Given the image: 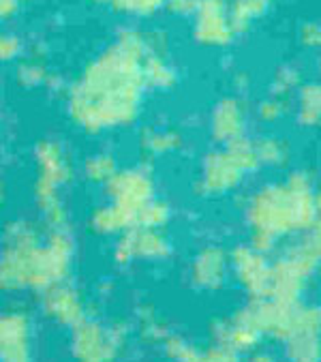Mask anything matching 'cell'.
<instances>
[{
    "mask_svg": "<svg viewBox=\"0 0 321 362\" xmlns=\"http://www.w3.org/2000/svg\"><path fill=\"white\" fill-rule=\"evenodd\" d=\"M176 146V137L168 131H154L144 137V151L152 157L165 155Z\"/></svg>",
    "mask_w": 321,
    "mask_h": 362,
    "instance_id": "2e32d148",
    "label": "cell"
},
{
    "mask_svg": "<svg viewBox=\"0 0 321 362\" xmlns=\"http://www.w3.org/2000/svg\"><path fill=\"white\" fill-rule=\"evenodd\" d=\"M257 153L247 144H233L225 153H216L206 159L202 185L208 193H225L238 182L243 176L257 165Z\"/></svg>",
    "mask_w": 321,
    "mask_h": 362,
    "instance_id": "5b68a950",
    "label": "cell"
},
{
    "mask_svg": "<svg viewBox=\"0 0 321 362\" xmlns=\"http://www.w3.org/2000/svg\"><path fill=\"white\" fill-rule=\"evenodd\" d=\"M0 362H33V328L24 313H0Z\"/></svg>",
    "mask_w": 321,
    "mask_h": 362,
    "instance_id": "ba28073f",
    "label": "cell"
},
{
    "mask_svg": "<svg viewBox=\"0 0 321 362\" xmlns=\"http://www.w3.org/2000/svg\"><path fill=\"white\" fill-rule=\"evenodd\" d=\"M20 52H22V43L18 37L0 35V60H13L16 56H20Z\"/></svg>",
    "mask_w": 321,
    "mask_h": 362,
    "instance_id": "ac0fdd59",
    "label": "cell"
},
{
    "mask_svg": "<svg viewBox=\"0 0 321 362\" xmlns=\"http://www.w3.org/2000/svg\"><path fill=\"white\" fill-rule=\"evenodd\" d=\"M233 266L251 292H264L270 287L272 281V270L266 266V259L262 257V251L257 249H238L233 255Z\"/></svg>",
    "mask_w": 321,
    "mask_h": 362,
    "instance_id": "30bf717a",
    "label": "cell"
},
{
    "mask_svg": "<svg viewBox=\"0 0 321 362\" xmlns=\"http://www.w3.org/2000/svg\"><path fill=\"white\" fill-rule=\"evenodd\" d=\"M170 219V206L160 199H152L137 216V228H150L160 230Z\"/></svg>",
    "mask_w": 321,
    "mask_h": 362,
    "instance_id": "5bb4252c",
    "label": "cell"
},
{
    "mask_svg": "<svg viewBox=\"0 0 321 362\" xmlns=\"http://www.w3.org/2000/svg\"><path fill=\"white\" fill-rule=\"evenodd\" d=\"M238 131H240V116L231 107L218 112V116L214 118V133H216V137L225 139V141H233L238 137Z\"/></svg>",
    "mask_w": 321,
    "mask_h": 362,
    "instance_id": "9a60e30c",
    "label": "cell"
},
{
    "mask_svg": "<svg viewBox=\"0 0 321 362\" xmlns=\"http://www.w3.org/2000/svg\"><path fill=\"white\" fill-rule=\"evenodd\" d=\"M43 311L45 315L66 328H75L86 320V305L82 294L66 283H58L43 292Z\"/></svg>",
    "mask_w": 321,
    "mask_h": 362,
    "instance_id": "9c48e42d",
    "label": "cell"
},
{
    "mask_svg": "<svg viewBox=\"0 0 321 362\" xmlns=\"http://www.w3.org/2000/svg\"><path fill=\"white\" fill-rule=\"evenodd\" d=\"M45 78V69L39 62H26L20 66V80L26 84H39Z\"/></svg>",
    "mask_w": 321,
    "mask_h": 362,
    "instance_id": "d6986e66",
    "label": "cell"
},
{
    "mask_svg": "<svg viewBox=\"0 0 321 362\" xmlns=\"http://www.w3.org/2000/svg\"><path fill=\"white\" fill-rule=\"evenodd\" d=\"M160 5V0H116L114 7L118 11H127V13H135V16H146L150 11H154Z\"/></svg>",
    "mask_w": 321,
    "mask_h": 362,
    "instance_id": "e0dca14e",
    "label": "cell"
},
{
    "mask_svg": "<svg viewBox=\"0 0 321 362\" xmlns=\"http://www.w3.org/2000/svg\"><path fill=\"white\" fill-rule=\"evenodd\" d=\"M7 199V187H5V182L0 180V206H3V202Z\"/></svg>",
    "mask_w": 321,
    "mask_h": 362,
    "instance_id": "44dd1931",
    "label": "cell"
},
{
    "mask_svg": "<svg viewBox=\"0 0 321 362\" xmlns=\"http://www.w3.org/2000/svg\"><path fill=\"white\" fill-rule=\"evenodd\" d=\"M124 347V330L120 326H103L84 320L71 328V356L75 362H114Z\"/></svg>",
    "mask_w": 321,
    "mask_h": 362,
    "instance_id": "277c9868",
    "label": "cell"
},
{
    "mask_svg": "<svg viewBox=\"0 0 321 362\" xmlns=\"http://www.w3.org/2000/svg\"><path fill=\"white\" fill-rule=\"evenodd\" d=\"M225 255L218 249H206L193 262V279L197 285L216 287L225 279Z\"/></svg>",
    "mask_w": 321,
    "mask_h": 362,
    "instance_id": "7c38bea8",
    "label": "cell"
},
{
    "mask_svg": "<svg viewBox=\"0 0 321 362\" xmlns=\"http://www.w3.org/2000/svg\"><path fill=\"white\" fill-rule=\"evenodd\" d=\"M91 228L103 236H120V234L129 232L131 228H135V219L131 214H127L124 210H120L118 206L105 204L93 212Z\"/></svg>",
    "mask_w": 321,
    "mask_h": 362,
    "instance_id": "8fae6325",
    "label": "cell"
},
{
    "mask_svg": "<svg viewBox=\"0 0 321 362\" xmlns=\"http://www.w3.org/2000/svg\"><path fill=\"white\" fill-rule=\"evenodd\" d=\"M75 240L66 226L47 228L45 238L26 223L5 230L0 249V289L3 292H45L64 283L73 266Z\"/></svg>",
    "mask_w": 321,
    "mask_h": 362,
    "instance_id": "7a4b0ae2",
    "label": "cell"
},
{
    "mask_svg": "<svg viewBox=\"0 0 321 362\" xmlns=\"http://www.w3.org/2000/svg\"><path fill=\"white\" fill-rule=\"evenodd\" d=\"M144 39L127 33L88 64L69 93V114L75 124L88 133H101L135 120L144 86Z\"/></svg>",
    "mask_w": 321,
    "mask_h": 362,
    "instance_id": "6da1fadb",
    "label": "cell"
},
{
    "mask_svg": "<svg viewBox=\"0 0 321 362\" xmlns=\"http://www.w3.org/2000/svg\"><path fill=\"white\" fill-rule=\"evenodd\" d=\"M170 253V240L158 230L131 228L120 234L114 247V257L118 264H131L135 259H160Z\"/></svg>",
    "mask_w": 321,
    "mask_h": 362,
    "instance_id": "52a82bcc",
    "label": "cell"
},
{
    "mask_svg": "<svg viewBox=\"0 0 321 362\" xmlns=\"http://www.w3.org/2000/svg\"><path fill=\"white\" fill-rule=\"evenodd\" d=\"M118 172V163L112 155L107 153H101V155H95L91 157L86 163H84V174L88 180L97 182V185H107L114 174Z\"/></svg>",
    "mask_w": 321,
    "mask_h": 362,
    "instance_id": "4fadbf2b",
    "label": "cell"
},
{
    "mask_svg": "<svg viewBox=\"0 0 321 362\" xmlns=\"http://www.w3.org/2000/svg\"><path fill=\"white\" fill-rule=\"evenodd\" d=\"M37 178L35 199L47 228L66 226V210L62 204V191L73 178V163L58 141L45 139L35 151Z\"/></svg>",
    "mask_w": 321,
    "mask_h": 362,
    "instance_id": "3957f363",
    "label": "cell"
},
{
    "mask_svg": "<svg viewBox=\"0 0 321 362\" xmlns=\"http://www.w3.org/2000/svg\"><path fill=\"white\" fill-rule=\"evenodd\" d=\"M105 193L110 197V204L133 216L137 228L139 212L154 199V180L144 168L118 170L114 178L105 185Z\"/></svg>",
    "mask_w": 321,
    "mask_h": 362,
    "instance_id": "8992f818",
    "label": "cell"
},
{
    "mask_svg": "<svg viewBox=\"0 0 321 362\" xmlns=\"http://www.w3.org/2000/svg\"><path fill=\"white\" fill-rule=\"evenodd\" d=\"M99 3H110V5H114V3H116V0H99Z\"/></svg>",
    "mask_w": 321,
    "mask_h": 362,
    "instance_id": "7402d4cb",
    "label": "cell"
},
{
    "mask_svg": "<svg viewBox=\"0 0 321 362\" xmlns=\"http://www.w3.org/2000/svg\"><path fill=\"white\" fill-rule=\"evenodd\" d=\"M18 9V0H0V22L11 18Z\"/></svg>",
    "mask_w": 321,
    "mask_h": 362,
    "instance_id": "ffe728a7",
    "label": "cell"
}]
</instances>
